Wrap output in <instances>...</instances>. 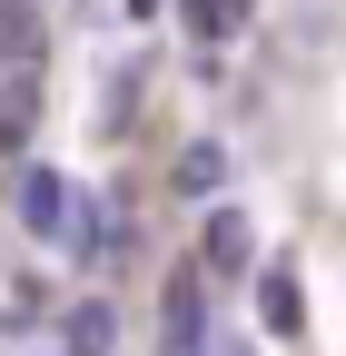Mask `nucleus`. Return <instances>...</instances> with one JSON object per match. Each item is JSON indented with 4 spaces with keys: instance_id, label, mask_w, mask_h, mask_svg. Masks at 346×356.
I'll return each mask as SVG.
<instances>
[{
    "instance_id": "1",
    "label": "nucleus",
    "mask_w": 346,
    "mask_h": 356,
    "mask_svg": "<svg viewBox=\"0 0 346 356\" xmlns=\"http://www.w3.org/2000/svg\"><path fill=\"white\" fill-rule=\"evenodd\" d=\"M0 89H10V119L30 109V89H40V20L20 10V0H0Z\"/></svg>"
},
{
    "instance_id": "2",
    "label": "nucleus",
    "mask_w": 346,
    "mask_h": 356,
    "mask_svg": "<svg viewBox=\"0 0 346 356\" xmlns=\"http://www.w3.org/2000/svg\"><path fill=\"white\" fill-rule=\"evenodd\" d=\"M158 346H168V356H208V287H198V277L168 287V307H158Z\"/></svg>"
},
{
    "instance_id": "3",
    "label": "nucleus",
    "mask_w": 346,
    "mask_h": 356,
    "mask_svg": "<svg viewBox=\"0 0 346 356\" xmlns=\"http://www.w3.org/2000/svg\"><path fill=\"white\" fill-rule=\"evenodd\" d=\"M20 228L30 238H60L69 228V178L60 168H20Z\"/></svg>"
},
{
    "instance_id": "4",
    "label": "nucleus",
    "mask_w": 346,
    "mask_h": 356,
    "mask_svg": "<svg viewBox=\"0 0 346 356\" xmlns=\"http://www.w3.org/2000/svg\"><path fill=\"white\" fill-rule=\"evenodd\" d=\"M198 257L218 267V277H238V267L257 257V248H247V218H238V208H208V228H198Z\"/></svg>"
},
{
    "instance_id": "5",
    "label": "nucleus",
    "mask_w": 346,
    "mask_h": 356,
    "mask_svg": "<svg viewBox=\"0 0 346 356\" xmlns=\"http://www.w3.org/2000/svg\"><path fill=\"white\" fill-rule=\"evenodd\" d=\"M257 317H267L277 337L307 327V297H297V267H257Z\"/></svg>"
},
{
    "instance_id": "6",
    "label": "nucleus",
    "mask_w": 346,
    "mask_h": 356,
    "mask_svg": "<svg viewBox=\"0 0 346 356\" xmlns=\"http://www.w3.org/2000/svg\"><path fill=\"white\" fill-rule=\"evenodd\" d=\"M109 337H119L109 307H69V317H60V346H69V356H109Z\"/></svg>"
},
{
    "instance_id": "7",
    "label": "nucleus",
    "mask_w": 346,
    "mask_h": 356,
    "mask_svg": "<svg viewBox=\"0 0 346 356\" xmlns=\"http://www.w3.org/2000/svg\"><path fill=\"white\" fill-rule=\"evenodd\" d=\"M179 10H188V30H198V40H228V30L247 20V0H179Z\"/></svg>"
},
{
    "instance_id": "8",
    "label": "nucleus",
    "mask_w": 346,
    "mask_h": 356,
    "mask_svg": "<svg viewBox=\"0 0 346 356\" xmlns=\"http://www.w3.org/2000/svg\"><path fill=\"white\" fill-rule=\"evenodd\" d=\"M179 178H188V188H218V178H228V149H218V139H198V149L179 159Z\"/></svg>"
},
{
    "instance_id": "9",
    "label": "nucleus",
    "mask_w": 346,
    "mask_h": 356,
    "mask_svg": "<svg viewBox=\"0 0 346 356\" xmlns=\"http://www.w3.org/2000/svg\"><path fill=\"white\" fill-rule=\"evenodd\" d=\"M208 356H257V346L247 337H208Z\"/></svg>"
},
{
    "instance_id": "10",
    "label": "nucleus",
    "mask_w": 346,
    "mask_h": 356,
    "mask_svg": "<svg viewBox=\"0 0 346 356\" xmlns=\"http://www.w3.org/2000/svg\"><path fill=\"white\" fill-rule=\"evenodd\" d=\"M0 149H10V119H0Z\"/></svg>"
}]
</instances>
